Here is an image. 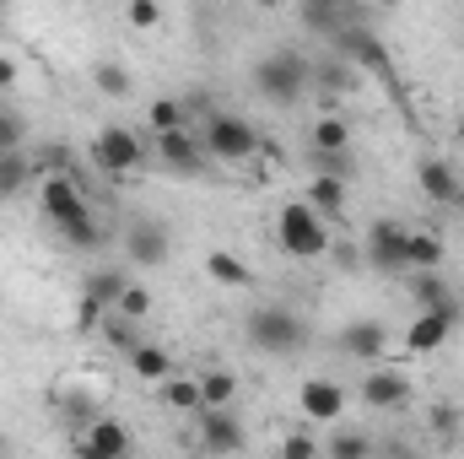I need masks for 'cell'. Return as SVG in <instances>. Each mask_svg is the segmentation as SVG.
I'll use <instances>...</instances> for the list:
<instances>
[{
    "label": "cell",
    "instance_id": "obj_18",
    "mask_svg": "<svg viewBox=\"0 0 464 459\" xmlns=\"http://www.w3.org/2000/svg\"><path fill=\"white\" fill-rule=\"evenodd\" d=\"M346 195H351V184H346V173H330V168H314V179H308V206L319 211V217H341L346 211Z\"/></svg>",
    "mask_w": 464,
    "mask_h": 459
},
{
    "label": "cell",
    "instance_id": "obj_41",
    "mask_svg": "<svg viewBox=\"0 0 464 459\" xmlns=\"http://www.w3.org/2000/svg\"><path fill=\"white\" fill-rule=\"evenodd\" d=\"M367 5H378V11H394V5H405V0H367Z\"/></svg>",
    "mask_w": 464,
    "mask_h": 459
},
{
    "label": "cell",
    "instance_id": "obj_8",
    "mask_svg": "<svg viewBox=\"0 0 464 459\" xmlns=\"http://www.w3.org/2000/svg\"><path fill=\"white\" fill-rule=\"evenodd\" d=\"M151 157L168 168V173H200L211 157H206V141L189 130V124H173V130H157L151 141Z\"/></svg>",
    "mask_w": 464,
    "mask_h": 459
},
{
    "label": "cell",
    "instance_id": "obj_42",
    "mask_svg": "<svg viewBox=\"0 0 464 459\" xmlns=\"http://www.w3.org/2000/svg\"><path fill=\"white\" fill-rule=\"evenodd\" d=\"M254 5H259V11H276V5H281V0H254Z\"/></svg>",
    "mask_w": 464,
    "mask_h": 459
},
{
    "label": "cell",
    "instance_id": "obj_5",
    "mask_svg": "<svg viewBox=\"0 0 464 459\" xmlns=\"http://www.w3.org/2000/svg\"><path fill=\"white\" fill-rule=\"evenodd\" d=\"M200 141H206V157L211 162H248L259 151V130L243 114H211L206 130H200Z\"/></svg>",
    "mask_w": 464,
    "mask_h": 459
},
{
    "label": "cell",
    "instance_id": "obj_35",
    "mask_svg": "<svg viewBox=\"0 0 464 459\" xmlns=\"http://www.w3.org/2000/svg\"><path fill=\"white\" fill-rule=\"evenodd\" d=\"M124 11H130V27H140V33L162 27V0H130Z\"/></svg>",
    "mask_w": 464,
    "mask_h": 459
},
{
    "label": "cell",
    "instance_id": "obj_43",
    "mask_svg": "<svg viewBox=\"0 0 464 459\" xmlns=\"http://www.w3.org/2000/svg\"><path fill=\"white\" fill-rule=\"evenodd\" d=\"M459 146H464V119H459Z\"/></svg>",
    "mask_w": 464,
    "mask_h": 459
},
{
    "label": "cell",
    "instance_id": "obj_39",
    "mask_svg": "<svg viewBox=\"0 0 464 459\" xmlns=\"http://www.w3.org/2000/svg\"><path fill=\"white\" fill-rule=\"evenodd\" d=\"M281 454H286V459H314V454H319V444L297 433V438H286V444H281Z\"/></svg>",
    "mask_w": 464,
    "mask_h": 459
},
{
    "label": "cell",
    "instance_id": "obj_20",
    "mask_svg": "<svg viewBox=\"0 0 464 459\" xmlns=\"http://www.w3.org/2000/svg\"><path fill=\"white\" fill-rule=\"evenodd\" d=\"M411 298H416L421 308H459L454 287H449L438 270H411Z\"/></svg>",
    "mask_w": 464,
    "mask_h": 459
},
{
    "label": "cell",
    "instance_id": "obj_17",
    "mask_svg": "<svg viewBox=\"0 0 464 459\" xmlns=\"http://www.w3.org/2000/svg\"><path fill=\"white\" fill-rule=\"evenodd\" d=\"M297 405H303V416H314V422H335V416L346 411V389H341L335 378H308V384L297 389Z\"/></svg>",
    "mask_w": 464,
    "mask_h": 459
},
{
    "label": "cell",
    "instance_id": "obj_14",
    "mask_svg": "<svg viewBox=\"0 0 464 459\" xmlns=\"http://www.w3.org/2000/svg\"><path fill=\"white\" fill-rule=\"evenodd\" d=\"M459 330V308H421L416 314V325L405 330V351H438V346H449V336Z\"/></svg>",
    "mask_w": 464,
    "mask_h": 459
},
{
    "label": "cell",
    "instance_id": "obj_36",
    "mask_svg": "<svg viewBox=\"0 0 464 459\" xmlns=\"http://www.w3.org/2000/svg\"><path fill=\"white\" fill-rule=\"evenodd\" d=\"M432 433L438 438H454L459 433V405H432Z\"/></svg>",
    "mask_w": 464,
    "mask_h": 459
},
{
    "label": "cell",
    "instance_id": "obj_7",
    "mask_svg": "<svg viewBox=\"0 0 464 459\" xmlns=\"http://www.w3.org/2000/svg\"><path fill=\"white\" fill-rule=\"evenodd\" d=\"M92 162H98L103 173H130V168L146 162V141H140L130 124H103V130L92 135Z\"/></svg>",
    "mask_w": 464,
    "mask_h": 459
},
{
    "label": "cell",
    "instance_id": "obj_3",
    "mask_svg": "<svg viewBox=\"0 0 464 459\" xmlns=\"http://www.w3.org/2000/svg\"><path fill=\"white\" fill-rule=\"evenodd\" d=\"M243 341L265 356H292L308 346V319L286 303H259L248 319H243Z\"/></svg>",
    "mask_w": 464,
    "mask_h": 459
},
{
    "label": "cell",
    "instance_id": "obj_23",
    "mask_svg": "<svg viewBox=\"0 0 464 459\" xmlns=\"http://www.w3.org/2000/svg\"><path fill=\"white\" fill-rule=\"evenodd\" d=\"M124 287H130V276H124L119 265H103V270L87 276V303H92V308H114Z\"/></svg>",
    "mask_w": 464,
    "mask_h": 459
},
{
    "label": "cell",
    "instance_id": "obj_22",
    "mask_svg": "<svg viewBox=\"0 0 464 459\" xmlns=\"http://www.w3.org/2000/svg\"><path fill=\"white\" fill-rule=\"evenodd\" d=\"M206 276H211L217 287H248V281H254V270H248L232 249H211V254H206Z\"/></svg>",
    "mask_w": 464,
    "mask_h": 459
},
{
    "label": "cell",
    "instance_id": "obj_11",
    "mask_svg": "<svg viewBox=\"0 0 464 459\" xmlns=\"http://www.w3.org/2000/svg\"><path fill=\"white\" fill-rule=\"evenodd\" d=\"M195 422H200V449L206 454H237L248 444L243 427H237V416H232V405H200Z\"/></svg>",
    "mask_w": 464,
    "mask_h": 459
},
{
    "label": "cell",
    "instance_id": "obj_32",
    "mask_svg": "<svg viewBox=\"0 0 464 459\" xmlns=\"http://www.w3.org/2000/svg\"><path fill=\"white\" fill-rule=\"evenodd\" d=\"M146 124H151V130H173V124H189V109H184L179 98H157V103H146Z\"/></svg>",
    "mask_w": 464,
    "mask_h": 459
},
{
    "label": "cell",
    "instance_id": "obj_37",
    "mask_svg": "<svg viewBox=\"0 0 464 459\" xmlns=\"http://www.w3.org/2000/svg\"><path fill=\"white\" fill-rule=\"evenodd\" d=\"M60 411H71L76 422H87V416H98V400L92 395H60Z\"/></svg>",
    "mask_w": 464,
    "mask_h": 459
},
{
    "label": "cell",
    "instance_id": "obj_24",
    "mask_svg": "<svg viewBox=\"0 0 464 459\" xmlns=\"http://www.w3.org/2000/svg\"><path fill=\"white\" fill-rule=\"evenodd\" d=\"M308 146L314 151H351V124L341 114H319L308 130Z\"/></svg>",
    "mask_w": 464,
    "mask_h": 459
},
{
    "label": "cell",
    "instance_id": "obj_19",
    "mask_svg": "<svg viewBox=\"0 0 464 459\" xmlns=\"http://www.w3.org/2000/svg\"><path fill=\"white\" fill-rule=\"evenodd\" d=\"M82 454L87 459H124L130 454V433L119 427L114 416H92V433L82 438Z\"/></svg>",
    "mask_w": 464,
    "mask_h": 459
},
{
    "label": "cell",
    "instance_id": "obj_13",
    "mask_svg": "<svg viewBox=\"0 0 464 459\" xmlns=\"http://www.w3.org/2000/svg\"><path fill=\"white\" fill-rule=\"evenodd\" d=\"M303 27L319 38H341L351 22H362V0H297Z\"/></svg>",
    "mask_w": 464,
    "mask_h": 459
},
{
    "label": "cell",
    "instance_id": "obj_25",
    "mask_svg": "<svg viewBox=\"0 0 464 459\" xmlns=\"http://www.w3.org/2000/svg\"><path fill=\"white\" fill-rule=\"evenodd\" d=\"M162 405H173V411H184V416H195L206 400H200V378H184V373H168L162 378Z\"/></svg>",
    "mask_w": 464,
    "mask_h": 459
},
{
    "label": "cell",
    "instance_id": "obj_21",
    "mask_svg": "<svg viewBox=\"0 0 464 459\" xmlns=\"http://www.w3.org/2000/svg\"><path fill=\"white\" fill-rule=\"evenodd\" d=\"M411 270H443V238L438 232H411L405 238V276Z\"/></svg>",
    "mask_w": 464,
    "mask_h": 459
},
{
    "label": "cell",
    "instance_id": "obj_27",
    "mask_svg": "<svg viewBox=\"0 0 464 459\" xmlns=\"http://www.w3.org/2000/svg\"><path fill=\"white\" fill-rule=\"evenodd\" d=\"M200 400H206V405H232V400H237V373L206 367V373H200Z\"/></svg>",
    "mask_w": 464,
    "mask_h": 459
},
{
    "label": "cell",
    "instance_id": "obj_30",
    "mask_svg": "<svg viewBox=\"0 0 464 459\" xmlns=\"http://www.w3.org/2000/svg\"><path fill=\"white\" fill-rule=\"evenodd\" d=\"M114 314H124V319H151V287H140V281H130L124 292H119V303H114Z\"/></svg>",
    "mask_w": 464,
    "mask_h": 459
},
{
    "label": "cell",
    "instance_id": "obj_12",
    "mask_svg": "<svg viewBox=\"0 0 464 459\" xmlns=\"http://www.w3.org/2000/svg\"><path fill=\"white\" fill-rule=\"evenodd\" d=\"M416 184H421V195L432 206H449V211L464 206V179L449 168V157H421L416 162Z\"/></svg>",
    "mask_w": 464,
    "mask_h": 459
},
{
    "label": "cell",
    "instance_id": "obj_15",
    "mask_svg": "<svg viewBox=\"0 0 464 459\" xmlns=\"http://www.w3.org/2000/svg\"><path fill=\"white\" fill-rule=\"evenodd\" d=\"M335 346H341L346 356H356V362H378V356L389 351V325H383V319H351L346 330L335 336Z\"/></svg>",
    "mask_w": 464,
    "mask_h": 459
},
{
    "label": "cell",
    "instance_id": "obj_9",
    "mask_svg": "<svg viewBox=\"0 0 464 459\" xmlns=\"http://www.w3.org/2000/svg\"><path fill=\"white\" fill-rule=\"evenodd\" d=\"M335 49H341V60H351V65H362V71H372L378 82H389L394 87V65H389V49L378 44V33L367 27V22H351L341 38H330Z\"/></svg>",
    "mask_w": 464,
    "mask_h": 459
},
{
    "label": "cell",
    "instance_id": "obj_6",
    "mask_svg": "<svg viewBox=\"0 0 464 459\" xmlns=\"http://www.w3.org/2000/svg\"><path fill=\"white\" fill-rule=\"evenodd\" d=\"M405 238H411L405 222L378 217V222L367 228V238H362V259H367L378 276H405Z\"/></svg>",
    "mask_w": 464,
    "mask_h": 459
},
{
    "label": "cell",
    "instance_id": "obj_1",
    "mask_svg": "<svg viewBox=\"0 0 464 459\" xmlns=\"http://www.w3.org/2000/svg\"><path fill=\"white\" fill-rule=\"evenodd\" d=\"M38 211L49 217V228L60 232L71 249H98V222H92V206H87V195L54 168L49 179H44V190H38Z\"/></svg>",
    "mask_w": 464,
    "mask_h": 459
},
{
    "label": "cell",
    "instance_id": "obj_26",
    "mask_svg": "<svg viewBox=\"0 0 464 459\" xmlns=\"http://www.w3.org/2000/svg\"><path fill=\"white\" fill-rule=\"evenodd\" d=\"M130 367L146 378V384H162L168 373H173V356L162 351V346H151V341H140L135 351H130Z\"/></svg>",
    "mask_w": 464,
    "mask_h": 459
},
{
    "label": "cell",
    "instance_id": "obj_31",
    "mask_svg": "<svg viewBox=\"0 0 464 459\" xmlns=\"http://www.w3.org/2000/svg\"><path fill=\"white\" fill-rule=\"evenodd\" d=\"M27 184V157L22 151H0V200H11Z\"/></svg>",
    "mask_w": 464,
    "mask_h": 459
},
{
    "label": "cell",
    "instance_id": "obj_29",
    "mask_svg": "<svg viewBox=\"0 0 464 459\" xmlns=\"http://www.w3.org/2000/svg\"><path fill=\"white\" fill-rule=\"evenodd\" d=\"M103 336H109V346H119L124 356L146 341V336H140V319H124V314H109V319H103Z\"/></svg>",
    "mask_w": 464,
    "mask_h": 459
},
{
    "label": "cell",
    "instance_id": "obj_40",
    "mask_svg": "<svg viewBox=\"0 0 464 459\" xmlns=\"http://www.w3.org/2000/svg\"><path fill=\"white\" fill-rule=\"evenodd\" d=\"M16 82H22L16 60H11V54H0V93H16Z\"/></svg>",
    "mask_w": 464,
    "mask_h": 459
},
{
    "label": "cell",
    "instance_id": "obj_10",
    "mask_svg": "<svg viewBox=\"0 0 464 459\" xmlns=\"http://www.w3.org/2000/svg\"><path fill=\"white\" fill-rule=\"evenodd\" d=\"M124 254H130V265H140V270H157V265H168V254H173V238L162 222H151V217H140V222H130L124 228Z\"/></svg>",
    "mask_w": 464,
    "mask_h": 459
},
{
    "label": "cell",
    "instance_id": "obj_28",
    "mask_svg": "<svg viewBox=\"0 0 464 459\" xmlns=\"http://www.w3.org/2000/svg\"><path fill=\"white\" fill-rule=\"evenodd\" d=\"M92 87H98L103 98H130V71H124L119 60H98V65H92Z\"/></svg>",
    "mask_w": 464,
    "mask_h": 459
},
{
    "label": "cell",
    "instance_id": "obj_4",
    "mask_svg": "<svg viewBox=\"0 0 464 459\" xmlns=\"http://www.w3.org/2000/svg\"><path fill=\"white\" fill-rule=\"evenodd\" d=\"M276 243H281L292 259H324V254L335 249L330 217H319L308 200H286L281 217H276Z\"/></svg>",
    "mask_w": 464,
    "mask_h": 459
},
{
    "label": "cell",
    "instance_id": "obj_2",
    "mask_svg": "<svg viewBox=\"0 0 464 459\" xmlns=\"http://www.w3.org/2000/svg\"><path fill=\"white\" fill-rule=\"evenodd\" d=\"M248 82H254V93H259L265 103L297 109V103L308 98V87H314V60L297 54V49H270V54H259V60L248 65Z\"/></svg>",
    "mask_w": 464,
    "mask_h": 459
},
{
    "label": "cell",
    "instance_id": "obj_33",
    "mask_svg": "<svg viewBox=\"0 0 464 459\" xmlns=\"http://www.w3.org/2000/svg\"><path fill=\"white\" fill-rule=\"evenodd\" d=\"M324 454L330 459H367L372 454V438H367V433H335V438L324 444Z\"/></svg>",
    "mask_w": 464,
    "mask_h": 459
},
{
    "label": "cell",
    "instance_id": "obj_38",
    "mask_svg": "<svg viewBox=\"0 0 464 459\" xmlns=\"http://www.w3.org/2000/svg\"><path fill=\"white\" fill-rule=\"evenodd\" d=\"M346 82H351V76H346V65H324V71L314 65V87H324V93H341Z\"/></svg>",
    "mask_w": 464,
    "mask_h": 459
},
{
    "label": "cell",
    "instance_id": "obj_34",
    "mask_svg": "<svg viewBox=\"0 0 464 459\" xmlns=\"http://www.w3.org/2000/svg\"><path fill=\"white\" fill-rule=\"evenodd\" d=\"M22 141H27V119L0 103V151H22Z\"/></svg>",
    "mask_w": 464,
    "mask_h": 459
},
{
    "label": "cell",
    "instance_id": "obj_16",
    "mask_svg": "<svg viewBox=\"0 0 464 459\" xmlns=\"http://www.w3.org/2000/svg\"><path fill=\"white\" fill-rule=\"evenodd\" d=\"M362 405H372V411H405L411 405V378L405 373H367L362 378Z\"/></svg>",
    "mask_w": 464,
    "mask_h": 459
}]
</instances>
